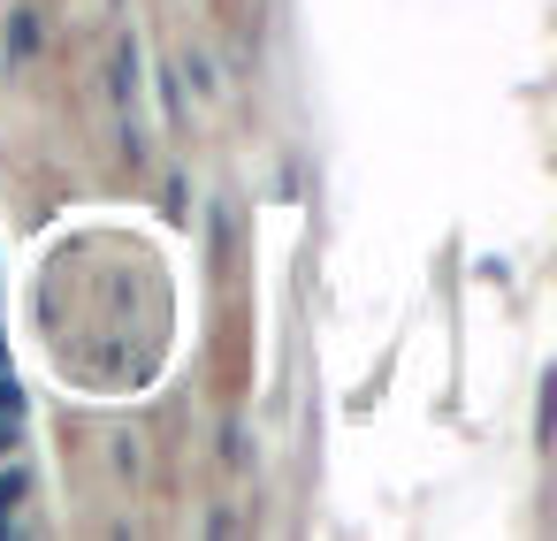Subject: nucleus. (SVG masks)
<instances>
[{"instance_id": "obj_1", "label": "nucleus", "mask_w": 557, "mask_h": 541, "mask_svg": "<svg viewBox=\"0 0 557 541\" xmlns=\"http://www.w3.org/2000/svg\"><path fill=\"white\" fill-rule=\"evenodd\" d=\"M24 488H32V480H24V465H9V473H0V533L16 526V503H24Z\"/></svg>"}, {"instance_id": "obj_2", "label": "nucleus", "mask_w": 557, "mask_h": 541, "mask_svg": "<svg viewBox=\"0 0 557 541\" xmlns=\"http://www.w3.org/2000/svg\"><path fill=\"white\" fill-rule=\"evenodd\" d=\"M115 100H123V108L138 100V47H131V39L115 47Z\"/></svg>"}, {"instance_id": "obj_3", "label": "nucleus", "mask_w": 557, "mask_h": 541, "mask_svg": "<svg viewBox=\"0 0 557 541\" xmlns=\"http://www.w3.org/2000/svg\"><path fill=\"white\" fill-rule=\"evenodd\" d=\"M32 47H39V24L32 16H9V62H32Z\"/></svg>"}, {"instance_id": "obj_4", "label": "nucleus", "mask_w": 557, "mask_h": 541, "mask_svg": "<svg viewBox=\"0 0 557 541\" xmlns=\"http://www.w3.org/2000/svg\"><path fill=\"white\" fill-rule=\"evenodd\" d=\"M9 442H16V412H0V457H9Z\"/></svg>"}]
</instances>
